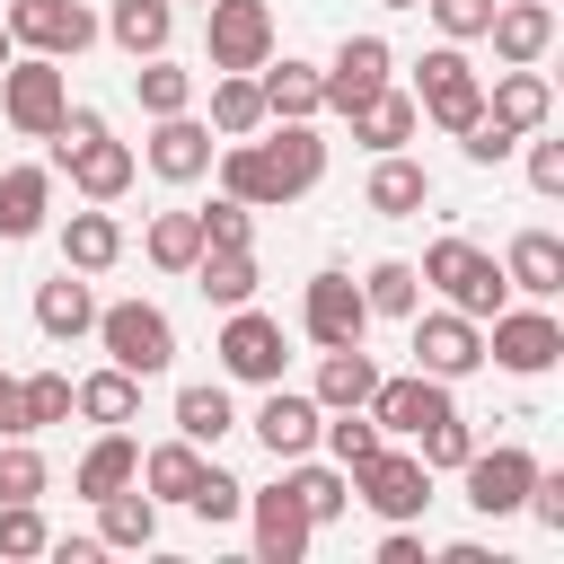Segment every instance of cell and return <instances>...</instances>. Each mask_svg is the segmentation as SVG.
Instances as JSON below:
<instances>
[{"label":"cell","mask_w":564,"mask_h":564,"mask_svg":"<svg viewBox=\"0 0 564 564\" xmlns=\"http://www.w3.org/2000/svg\"><path fill=\"white\" fill-rule=\"evenodd\" d=\"M229 185H238L247 203L300 194V185H317V141H308V132H282V150H238V159H229Z\"/></svg>","instance_id":"1"},{"label":"cell","mask_w":564,"mask_h":564,"mask_svg":"<svg viewBox=\"0 0 564 564\" xmlns=\"http://www.w3.org/2000/svg\"><path fill=\"white\" fill-rule=\"evenodd\" d=\"M423 282H441V291H449V300H458L467 317L502 308V291H511V282H502V264H494V256H476V247H458V238H441V247H432Z\"/></svg>","instance_id":"2"},{"label":"cell","mask_w":564,"mask_h":564,"mask_svg":"<svg viewBox=\"0 0 564 564\" xmlns=\"http://www.w3.org/2000/svg\"><path fill=\"white\" fill-rule=\"evenodd\" d=\"M106 352H115V370L150 379V370H167V361H176V335H167V317H159V308L123 300V308H106Z\"/></svg>","instance_id":"3"},{"label":"cell","mask_w":564,"mask_h":564,"mask_svg":"<svg viewBox=\"0 0 564 564\" xmlns=\"http://www.w3.org/2000/svg\"><path fill=\"white\" fill-rule=\"evenodd\" d=\"M458 467H467V502H476L485 520H494V511H520V502H529V476H538L529 449H485V458L467 449Z\"/></svg>","instance_id":"4"},{"label":"cell","mask_w":564,"mask_h":564,"mask_svg":"<svg viewBox=\"0 0 564 564\" xmlns=\"http://www.w3.org/2000/svg\"><path fill=\"white\" fill-rule=\"evenodd\" d=\"M361 502H370L379 520H414V511H423V458L370 449V458H361Z\"/></svg>","instance_id":"5"},{"label":"cell","mask_w":564,"mask_h":564,"mask_svg":"<svg viewBox=\"0 0 564 564\" xmlns=\"http://www.w3.org/2000/svg\"><path fill=\"white\" fill-rule=\"evenodd\" d=\"M361 317H370V300H361L344 273H317V282H308V335H317V344H361Z\"/></svg>","instance_id":"6"},{"label":"cell","mask_w":564,"mask_h":564,"mask_svg":"<svg viewBox=\"0 0 564 564\" xmlns=\"http://www.w3.org/2000/svg\"><path fill=\"white\" fill-rule=\"evenodd\" d=\"M423 106H432L449 132H467V123L485 115V106H476V70H467L458 53H432V62H423Z\"/></svg>","instance_id":"7"},{"label":"cell","mask_w":564,"mask_h":564,"mask_svg":"<svg viewBox=\"0 0 564 564\" xmlns=\"http://www.w3.org/2000/svg\"><path fill=\"white\" fill-rule=\"evenodd\" d=\"M502 282H520L529 300H555V291H564V238H555V229H520Z\"/></svg>","instance_id":"8"},{"label":"cell","mask_w":564,"mask_h":564,"mask_svg":"<svg viewBox=\"0 0 564 564\" xmlns=\"http://www.w3.org/2000/svg\"><path fill=\"white\" fill-rule=\"evenodd\" d=\"M379 79H388V44H379V35H352V44L335 53V79H317V88H326L335 106H370Z\"/></svg>","instance_id":"9"},{"label":"cell","mask_w":564,"mask_h":564,"mask_svg":"<svg viewBox=\"0 0 564 564\" xmlns=\"http://www.w3.org/2000/svg\"><path fill=\"white\" fill-rule=\"evenodd\" d=\"M220 361H229L238 379H273V370H282V326H273V317H256V308H247V317H229Z\"/></svg>","instance_id":"10"},{"label":"cell","mask_w":564,"mask_h":564,"mask_svg":"<svg viewBox=\"0 0 564 564\" xmlns=\"http://www.w3.org/2000/svg\"><path fill=\"white\" fill-rule=\"evenodd\" d=\"M414 352H423V370H432V379H458V370H476V361H485V344H476V326H467V317H423V326H414Z\"/></svg>","instance_id":"11"},{"label":"cell","mask_w":564,"mask_h":564,"mask_svg":"<svg viewBox=\"0 0 564 564\" xmlns=\"http://www.w3.org/2000/svg\"><path fill=\"white\" fill-rule=\"evenodd\" d=\"M370 405H379V423H388V432H423V423H441V414H449L441 379H379V388H370Z\"/></svg>","instance_id":"12"},{"label":"cell","mask_w":564,"mask_h":564,"mask_svg":"<svg viewBox=\"0 0 564 564\" xmlns=\"http://www.w3.org/2000/svg\"><path fill=\"white\" fill-rule=\"evenodd\" d=\"M555 352H564L555 317H494V361L502 370H546Z\"/></svg>","instance_id":"13"},{"label":"cell","mask_w":564,"mask_h":564,"mask_svg":"<svg viewBox=\"0 0 564 564\" xmlns=\"http://www.w3.org/2000/svg\"><path fill=\"white\" fill-rule=\"evenodd\" d=\"M256 432H264V449H273V458H300V449L317 441V405H308V397H291V388H273V397L256 405Z\"/></svg>","instance_id":"14"},{"label":"cell","mask_w":564,"mask_h":564,"mask_svg":"<svg viewBox=\"0 0 564 564\" xmlns=\"http://www.w3.org/2000/svg\"><path fill=\"white\" fill-rule=\"evenodd\" d=\"M494 53L502 62H538L546 53V35H555V18H546V0H520V9H494Z\"/></svg>","instance_id":"15"},{"label":"cell","mask_w":564,"mask_h":564,"mask_svg":"<svg viewBox=\"0 0 564 564\" xmlns=\"http://www.w3.org/2000/svg\"><path fill=\"white\" fill-rule=\"evenodd\" d=\"M256 546L273 555V564H291L300 546H308V502L282 485V494H264V511H256Z\"/></svg>","instance_id":"16"},{"label":"cell","mask_w":564,"mask_h":564,"mask_svg":"<svg viewBox=\"0 0 564 564\" xmlns=\"http://www.w3.org/2000/svg\"><path fill=\"white\" fill-rule=\"evenodd\" d=\"M18 35H35L44 53H79L88 44V18L70 0H18Z\"/></svg>","instance_id":"17"},{"label":"cell","mask_w":564,"mask_h":564,"mask_svg":"<svg viewBox=\"0 0 564 564\" xmlns=\"http://www.w3.org/2000/svg\"><path fill=\"white\" fill-rule=\"evenodd\" d=\"M212 44H220V62H256L264 53V9L256 0H212Z\"/></svg>","instance_id":"18"},{"label":"cell","mask_w":564,"mask_h":564,"mask_svg":"<svg viewBox=\"0 0 564 564\" xmlns=\"http://www.w3.org/2000/svg\"><path fill=\"white\" fill-rule=\"evenodd\" d=\"M9 115H18L26 132H53V123H62V79H53L44 62H26V70L9 79Z\"/></svg>","instance_id":"19"},{"label":"cell","mask_w":564,"mask_h":564,"mask_svg":"<svg viewBox=\"0 0 564 564\" xmlns=\"http://www.w3.org/2000/svg\"><path fill=\"white\" fill-rule=\"evenodd\" d=\"M370 388H379L370 352H361V344H326V379H317V397H326V405H370Z\"/></svg>","instance_id":"20"},{"label":"cell","mask_w":564,"mask_h":564,"mask_svg":"<svg viewBox=\"0 0 564 564\" xmlns=\"http://www.w3.org/2000/svg\"><path fill=\"white\" fill-rule=\"evenodd\" d=\"M494 123H502V132L546 123V79H538V70H511V79H502V97H494Z\"/></svg>","instance_id":"21"},{"label":"cell","mask_w":564,"mask_h":564,"mask_svg":"<svg viewBox=\"0 0 564 564\" xmlns=\"http://www.w3.org/2000/svg\"><path fill=\"white\" fill-rule=\"evenodd\" d=\"M203 159H212V141H203L194 123H167V132L150 141V167H159V176H203Z\"/></svg>","instance_id":"22"},{"label":"cell","mask_w":564,"mask_h":564,"mask_svg":"<svg viewBox=\"0 0 564 564\" xmlns=\"http://www.w3.org/2000/svg\"><path fill=\"white\" fill-rule=\"evenodd\" d=\"M423 194H432V176H423V167H405V159H388V167L370 176V203H379V212H397V220H405V212H423Z\"/></svg>","instance_id":"23"},{"label":"cell","mask_w":564,"mask_h":564,"mask_svg":"<svg viewBox=\"0 0 564 564\" xmlns=\"http://www.w3.org/2000/svg\"><path fill=\"white\" fill-rule=\"evenodd\" d=\"M70 405H88L97 423H132V405H141V388H132V370H106V379H88V388H70Z\"/></svg>","instance_id":"24"},{"label":"cell","mask_w":564,"mask_h":564,"mask_svg":"<svg viewBox=\"0 0 564 564\" xmlns=\"http://www.w3.org/2000/svg\"><path fill=\"white\" fill-rule=\"evenodd\" d=\"M35 220H44V176H35V167H18V176L0 185V238H26Z\"/></svg>","instance_id":"25"},{"label":"cell","mask_w":564,"mask_h":564,"mask_svg":"<svg viewBox=\"0 0 564 564\" xmlns=\"http://www.w3.org/2000/svg\"><path fill=\"white\" fill-rule=\"evenodd\" d=\"M35 317H44V335H79L97 308H88V291L62 273V282H44V300H35Z\"/></svg>","instance_id":"26"},{"label":"cell","mask_w":564,"mask_h":564,"mask_svg":"<svg viewBox=\"0 0 564 564\" xmlns=\"http://www.w3.org/2000/svg\"><path fill=\"white\" fill-rule=\"evenodd\" d=\"M176 432H185V441H220V432H229V397H220V388H185V397H176Z\"/></svg>","instance_id":"27"},{"label":"cell","mask_w":564,"mask_h":564,"mask_svg":"<svg viewBox=\"0 0 564 564\" xmlns=\"http://www.w3.org/2000/svg\"><path fill=\"white\" fill-rule=\"evenodd\" d=\"M115 44L159 53V44H167V0H123V9H115Z\"/></svg>","instance_id":"28"},{"label":"cell","mask_w":564,"mask_h":564,"mask_svg":"<svg viewBox=\"0 0 564 564\" xmlns=\"http://www.w3.org/2000/svg\"><path fill=\"white\" fill-rule=\"evenodd\" d=\"M106 538H115V546H150V538H159V511L115 485V494H106Z\"/></svg>","instance_id":"29"},{"label":"cell","mask_w":564,"mask_h":564,"mask_svg":"<svg viewBox=\"0 0 564 564\" xmlns=\"http://www.w3.org/2000/svg\"><path fill=\"white\" fill-rule=\"evenodd\" d=\"M123 476H132V441H97V449H88V467H79V494H97V502H106Z\"/></svg>","instance_id":"30"},{"label":"cell","mask_w":564,"mask_h":564,"mask_svg":"<svg viewBox=\"0 0 564 564\" xmlns=\"http://www.w3.org/2000/svg\"><path fill=\"white\" fill-rule=\"evenodd\" d=\"M352 115H361V123H370V141H379V150H397V141H405V132H414V106H405V97H388V88H379V97H370V106H352Z\"/></svg>","instance_id":"31"},{"label":"cell","mask_w":564,"mask_h":564,"mask_svg":"<svg viewBox=\"0 0 564 564\" xmlns=\"http://www.w3.org/2000/svg\"><path fill=\"white\" fill-rule=\"evenodd\" d=\"M150 256H159V264H194V256H203V220H185V212H167V220L150 229Z\"/></svg>","instance_id":"32"},{"label":"cell","mask_w":564,"mask_h":564,"mask_svg":"<svg viewBox=\"0 0 564 564\" xmlns=\"http://www.w3.org/2000/svg\"><path fill=\"white\" fill-rule=\"evenodd\" d=\"M203 291H212V300H229V308H238V300H247V291H256V264H247V256H238V247H220V256H212V264H203Z\"/></svg>","instance_id":"33"},{"label":"cell","mask_w":564,"mask_h":564,"mask_svg":"<svg viewBox=\"0 0 564 564\" xmlns=\"http://www.w3.org/2000/svg\"><path fill=\"white\" fill-rule=\"evenodd\" d=\"M18 414H26V432H35V423H62V414H70V379H53V370L26 379V388H18Z\"/></svg>","instance_id":"34"},{"label":"cell","mask_w":564,"mask_h":564,"mask_svg":"<svg viewBox=\"0 0 564 564\" xmlns=\"http://www.w3.org/2000/svg\"><path fill=\"white\" fill-rule=\"evenodd\" d=\"M317 97H326V88H317V79H308V70H300V62H282V70H273V79H264V106H282V115H308V106H317Z\"/></svg>","instance_id":"35"},{"label":"cell","mask_w":564,"mask_h":564,"mask_svg":"<svg viewBox=\"0 0 564 564\" xmlns=\"http://www.w3.org/2000/svg\"><path fill=\"white\" fill-rule=\"evenodd\" d=\"M414 282H423V273H414V264H379V273H370V291H361V300H370V308H388V317H405V308H414Z\"/></svg>","instance_id":"36"},{"label":"cell","mask_w":564,"mask_h":564,"mask_svg":"<svg viewBox=\"0 0 564 564\" xmlns=\"http://www.w3.org/2000/svg\"><path fill=\"white\" fill-rule=\"evenodd\" d=\"M44 494V458L35 449H0V502H35Z\"/></svg>","instance_id":"37"},{"label":"cell","mask_w":564,"mask_h":564,"mask_svg":"<svg viewBox=\"0 0 564 564\" xmlns=\"http://www.w3.org/2000/svg\"><path fill=\"white\" fill-rule=\"evenodd\" d=\"M467 449H476V441H467V423H458V414H441V423H423V458H432V467H458Z\"/></svg>","instance_id":"38"},{"label":"cell","mask_w":564,"mask_h":564,"mask_svg":"<svg viewBox=\"0 0 564 564\" xmlns=\"http://www.w3.org/2000/svg\"><path fill=\"white\" fill-rule=\"evenodd\" d=\"M185 502H194V511H203V520H229V511H238V502H247V485H229V476H220V467H203V485H194V494H185Z\"/></svg>","instance_id":"39"},{"label":"cell","mask_w":564,"mask_h":564,"mask_svg":"<svg viewBox=\"0 0 564 564\" xmlns=\"http://www.w3.org/2000/svg\"><path fill=\"white\" fill-rule=\"evenodd\" d=\"M150 485H159V494H194V485H203L194 449H159V458H150Z\"/></svg>","instance_id":"40"},{"label":"cell","mask_w":564,"mask_h":564,"mask_svg":"<svg viewBox=\"0 0 564 564\" xmlns=\"http://www.w3.org/2000/svg\"><path fill=\"white\" fill-rule=\"evenodd\" d=\"M70 256H79V264H106V256H115V220H97V212L70 220Z\"/></svg>","instance_id":"41"},{"label":"cell","mask_w":564,"mask_h":564,"mask_svg":"<svg viewBox=\"0 0 564 564\" xmlns=\"http://www.w3.org/2000/svg\"><path fill=\"white\" fill-rule=\"evenodd\" d=\"M432 18H441L449 35H485V26H494V0H432Z\"/></svg>","instance_id":"42"},{"label":"cell","mask_w":564,"mask_h":564,"mask_svg":"<svg viewBox=\"0 0 564 564\" xmlns=\"http://www.w3.org/2000/svg\"><path fill=\"white\" fill-rule=\"evenodd\" d=\"M256 115H264V88H247V79H229V88H220V123H229V132H247Z\"/></svg>","instance_id":"43"},{"label":"cell","mask_w":564,"mask_h":564,"mask_svg":"<svg viewBox=\"0 0 564 564\" xmlns=\"http://www.w3.org/2000/svg\"><path fill=\"white\" fill-rule=\"evenodd\" d=\"M291 494L308 502V520H335V511H344V485H335V476H317V467H308V476H300Z\"/></svg>","instance_id":"44"},{"label":"cell","mask_w":564,"mask_h":564,"mask_svg":"<svg viewBox=\"0 0 564 564\" xmlns=\"http://www.w3.org/2000/svg\"><path fill=\"white\" fill-rule=\"evenodd\" d=\"M0 546H9V555H35V546H44V529H35V511H26V502H9V511H0Z\"/></svg>","instance_id":"45"},{"label":"cell","mask_w":564,"mask_h":564,"mask_svg":"<svg viewBox=\"0 0 564 564\" xmlns=\"http://www.w3.org/2000/svg\"><path fill=\"white\" fill-rule=\"evenodd\" d=\"M370 449H379V423H361V414H344V423H335V458H352V467H361Z\"/></svg>","instance_id":"46"},{"label":"cell","mask_w":564,"mask_h":564,"mask_svg":"<svg viewBox=\"0 0 564 564\" xmlns=\"http://www.w3.org/2000/svg\"><path fill=\"white\" fill-rule=\"evenodd\" d=\"M141 97H150L159 115H176V106H185V79H176V70H141Z\"/></svg>","instance_id":"47"},{"label":"cell","mask_w":564,"mask_h":564,"mask_svg":"<svg viewBox=\"0 0 564 564\" xmlns=\"http://www.w3.org/2000/svg\"><path fill=\"white\" fill-rule=\"evenodd\" d=\"M529 185H538V194H564V150H555V141L529 159Z\"/></svg>","instance_id":"48"},{"label":"cell","mask_w":564,"mask_h":564,"mask_svg":"<svg viewBox=\"0 0 564 564\" xmlns=\"http://www.w3.org/2000/svg\"><path fill=\"white\" fill-rule=\"evenodd\" d=\"M529 494H538V520L564 529V476H529Z\"/></svg>","instance_id":"49"},{"label":"cell","mask_w":564,"mask_h":564,"mask_svg":"<svg viewBox=\"0 0 564 564\" xmlns=\"http://www.w3.org/2000/svg\"><path fill=\"white\" fill-rule=\"evenodd\" d=\"M203 238H220V247H238V238H247V220H238V203H220V212H203Z\"/></svg>","instance_id":"50"},{"label":"cell","mask_w":564,"mask_h":564,"mask_svg":"<svg viewBox=\"0 0 564 564\" xmlns=\"http://www.w3.org/2000/svg\"><path fill=\"white\" fill-rule=\"evenodd\" d=\"M0 432H26V414H18V379H0Z\"/></svg>","instance_id":"51"},{"label":"cell","mask_w":564,"mask_h":564,"mask_svg":"<svg viewBox=\"0 0 564 564\" xmlns=\"http://www.w3.org/2000/svg\"><path fill=\"white\" fill-rule=\"evenodd\" d=\"M388 9H414V0H388Z\"/></svg>","instance_id":"52"},{"label":"cell","mask_w":564,"mask_h":564,"mask_svg":"<svg viewBox=\"0 0 564 564\" xmlns=\"http://www.w3.org/2000/svg\"><path fill=\"white\" fill-rule=\"evenodd\" d=\"M0 53H9V35H0Z\"/></svg>","instance_id":"53"}]
</instances>
